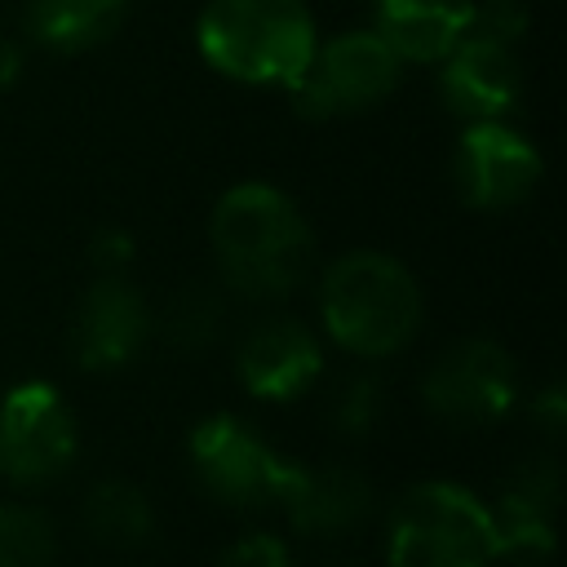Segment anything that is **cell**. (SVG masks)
Returning <instances> with one entry per match:
<instances>
[{
  "instance_id": "9a60e30c",
  "label": "cell",
  "mask_w": 567,
  "mask_h": 567,
  "mask_svg": "<svg viewBox=\"0 0 567 567\" xmlns=\"http://www.w3.org/2000/svg\"><path fill=\"white\" fill-rule=\"evenodd\" d=\"M284 509L301 536H346L372 514V487L350 465H315L301 470Z\"/></svg>"
},
{
  "instance_id": "603a6c76",
  "label": "cell",
  "mask_w": 567,
  "mask_h": 567,
  "mask_svg": "<svg viewBox=\"0 0 567 567\" xmlns=\"http://www.w3.org/2000/svg\"><path fill=\"white\" fill-rule=\"evenodd\" d=\"M89 257H93L97 275H124V266L133 261V239L124 230H97Z\"/></svg>"
},
{
  "instance_id": "4fadbf2b",
  "label": "cell",
  "mask_w": 567,
  "mask_h": 567,
  "mask_svg": "<svg viewBox=\"0 0 567 567\" xmlns=\"http://www.w3.org/2000/svg\"><path fill=\"white\" fill-rule=\"evenodd\" d=\"M492 509L496 558H549L554 549V509H558V465L549 456L523 461Z\"/></svg>"
},
{
  "instance_id": "9c48e42d",
  "label": "cell",
  "mask_w": 567,
  "mask_h": 567,
  "mask_svg": "<svg viewBox=\"0 0 567 567\" xmlns=\"http://www.w3.org/2000/svg\"><path fill=\"white\" fill-rule=\"evenodd\" d=\"M540 182V151L501 120H474L456 142V190L474 208H509Z\"/></svg>"
},
{
  "instance_id": "5b68a950",
  "label": "cell",
  "mask_w": 567,
  "mask_h": 567,
  "mask_svg": "<svg viewBox=\"0 0 567 567\" xmlns=\"http://www.w3.org/2000/svg\"><path fill=\"white\" fill-rule=\"evenodd\" d=\"M190 470H195V483L217 505L257 514V509L284 505L306 465L279 456L239 416L217 412V416H204L190 434Z\"/></svg>"
},
{
  "instance_id": "6da1fadb",
  "label": "cell",
  "mask_w": 567,
  "mask_h": 567,
  "mask_svg": "<svg viewBox=\"0 0 567 567\" xmlns=\"http://www.w3.org/2000/svg\"><path fill=\"white\" fill-rule=\"evenodd\" d=\"M208 239H213L226 288L248 301L288 297L315 266L310 221L270 182L230 186L213 204Z\"/></svg>"
},
{
  "instance_id": "cb8c5ba5",
  "label": "cell",
  "mask_w": 567,
  "mask_h": 567,
  "mask_svg": "<svg viewBox=\"0 0 567 567\" xmlns=\"http://www.w3.org/2000/svg\"><path fill=\"white\" fill-rule=\"evenodd\" d=\"M532 416L545 425L549 439H558L563 425H567V399H563V385H545V390L532 399Z\"/></svg>"
},
{
  "instance_id": "484cf974",
  "label": "cell",
  "mask_w": 567,
  "mask_h": 567,
  "mask_svg": "<svg viewBox=\"0 0 567 567\" xmlns=\"http://www.w3.org/2000/svg\"><path fill=\"white\" fill-rule=\"evenodd\" d=\"M509 567H549V558H509Z\"/></svg>"
},
{
  "instance_id": "ba28073f",
  "label": "cell",
  "mask_w": 567,
  "mask_h": 567,
  "mask_svg": "<svg viewBox=\"0 0 567 567\" xmlns=\"http://www.w3.org/2000/svg\"><path fill=\"white\" fill-rule=\"evenodd\" d=\"M421 399L434 416L452 425H492L518 399V368L505 346L487 337H470L447 346L430 363L421 381Z\"/></svg>"
},
{
  "instance_id": "52a82bcc",
  "label": "cell",
  "mask_w": 567,
  "mask_h": 567,
  "mask_svg": "<svg viewBox=\"0 0 567 567\" xmlns=\"http://www.w3.org/2000/svg\"><path fill=\"white\" fill-rule=\"evenodd\" d=\"M75 461V416L49 381L0 394V474L18 487L53 483Z\"/></svg>"
},
{
  "instance_id": "d6986e66",
  "label": "cell",
  "mask_w": 567,
  "mask_h": 567,
  "mask_svg": "<svg viewBox=\"0 0 567 567\" xmlns=\"http://www.w3.org/2000/svg\"><path fill=\"white\" fill-rule=\"evenodd\" d=\"M53 545L58 540L44 509L0 501V567H49Z\"/></svg>"
},
{
  "instance_id": "30bf717a",
  "label": "cell",
  "mask_w": 567,
  "mask_h": 567,
  "mask_svg": "<svg viewBox=\"0 0 567 567\" xmlns=\"http://www.w3.org/2000/svg\"><path fill=\"white\" fill-rule=\"evenodd\" d=\"M151 332V310L146 297L124 279V275H97L75 306L71 323V350L75 363L89 372H106L128 363Z\"/></svg>"
},
{
  "instance_id": "5bb4252c",
  "label": "cell",
  "mask_w": 567,
  "mask_h": 567,
  "mask_svg": "<svg viewBox=\"0 0 567 567\" xmlns=\"http://www.w3.org/2000/svg\"><path fill=\"white\" fill-rule=\"evenodd\" d=\"M474 0H372V31L399 62H439L470 31Z\"/></svg>"
},
{
  "instance_id": "44dd1931",
  "label": "cell",
  "mask_w": 567,
  "mask_h": 567,
  "mask_svg": "<svg viewBox=\"0 0 567 567\" xmlns=\"http://www.w3.org/2000/svg\"><path fill=\"white\" fill-rule=\"evenodd\" d=\"M470 31L501 40V44H518L527 35V9L518 0H483L470 13Z\"/></svg>"
},
{
  "instance_id": "8fae6325",
  "label": "cell",
  "mask_w": 567,
  "mask_h": 567,
  "mask_svg": "<svg viewBox=\"0 0 567 567\" xmlns=\"http://www.w3.org/2000/svg\"><path fill=\"white\" fill-rule=\"evenodd\" d=\"M439 71V93L447 102V111L465 124L474 120H505V111L518 102V84H523V66L514 44L487 40L465 31L443 58Z\"/></svg>"
},
{
  "instance_id": "7c38bea8",
  "label": "cell",
  "mask_w": 567,
  "mask_h": 567,
  "mask_svg": "<svg viewBox=\"0 0 567 567\" xmlns=\"http://www.w3.org/2000/svg\"><path fill=\"white\" fill-rule=\"evenodd\" d=\"M235 368L257 399H297L323 372V350L315 332L292 315H270L252 323L235 350Z\"/></svg>"
},
{
  "instance_id": "ac0fdd59",
  "label": "cell",
  "mask_w": 567,
  "mask_h": 567,
  "mask_svg": "<svg viewBox=\"0 0 567 567\" xmlns=\"http://www.w3.org/2000/svg\"><path fill=\"white\" fill-rule=\"evenodd\" d=\"M221 328H226V301L208 284L182 288L164 310V337L177 350H204L221 337Z\"/></svg>"
},
{
  "instance_id": "7a4b0ae2",
  "label": "cell",
  "mask_w": 567,
  "mask_h": 567,
  "mask_svg": "<svg viewBox=\"0 0 567 567\" xmlns=\"http://www.w3.org/2000/svg\"><path fill=\"white\" fill-rule=\"evenodd\" d=\"M323 328L341 350L363 359H381L403 350L425 315V297L416 275L377 248H359L337 257L319 284Z\"/></svg>"
},
{
  "instance_id": "2e32d148",
  "label": "cell",
  "mask_w": 567,
  "mask_h": 567,
  "mask_svg": "<svg viewBox=\"0 0 567 567\" xmlns=\"http://www.w3.org/2000/svg\"><path fill=\"white\" fill-rule=\"evenodd\" d=\"M133 0H27V31L53 53H84L102 44Z\"/></svg>"
},
{
  "instance_id": "3957f363",
  "label": "cell",
  "mask_w": 567,
  "mask_h": 567,
  "mask_svg": "<svg viewBox=\"0 0 567 567\" xmlns=\"http://www.w3.org/2000/svg\"><path fill=\"white\" fill-rule=\"evenodd\" d=\"M199 53L230 80L292 84L315 53V18L301 0H208L199 13Z\"/></svg>"
},
{
  "instance_id": "277c9868",
  "label": "cell",
  "mask_w": 567,
  "mask_h": 567,
  "mask_svg": "<svg viewBox=\"0 0 567 567\" xmlns=\"http://www.w3.org/2000/svg\"><path fill=\"white\" fill-rule=\"evenodd\" d=\"M390 567H492V509L456 483H412L390 505L385 523Z\"/></svg>"
},
{
  "instance_id": "e0dca14e",
  "label": "cell",
  "mask_w": 567,
  "mask_h": 567,
  "mask_svg": "<svg viewBox=\"0 0 567 567\" xmlns=\"http://www.w3.org/2000/svg\"><path fill=\"white\" fill-rule=\"evenodd\" d=\"M84 527L97 545L111 549H137L155 532V509L146 492L128 478H102L84 496Z\"/></svg>"
},
{
  "instance_id": "8992f818",
  "label": "cell",
  "mask_w": 567,
  "mask_h": 567,
  "mask_svg": "<svg viewBox=\"0 0 567 567\" xmlns=\"http://www.w3.org/2000/svg\"><path fill=\"white\" fill-rule=\"evenodd\" d=\"M403 62L377 31H341L328 44H315L301 75L288 84L297 115L332 120L385 102L399 89Z\"/></svg>"
},
{
  "instance_id": "d4e9b609",
  "label": "cell",
  "mask_w": 567,
  "mask_h": 567,
  "mask_svg": "<svg viewBox=\"0 0 567 567\" xmlns=\"http://www.w3.org/2000/svg\"><path fill=\"white\" fill-rule=\"evenodd\" d=\"M18 75H22V49L0 35V93H9L18 84Z\"/></svg>"
},
{
  "instance_id": "7402d4cb",
  "label": "cell",
  "mask_w": 567,
  "mask_h": 567,
  "mask_svg": "<svg viewBox=\"0 0 567 567\" xmlns=\"http://www.w3.org/2000/svg\"><path fill=\"white\" fill-rule=\"evenodd\" d=\"M217 567H292V558H288V549H284L279 536H270V532H248L244 540H235V545L217 558Z\"/></svg>"
},
{
  "instance_id": "ffe728a7",
  "label": "cell",
  "mask_w": 567,
  "mask_h": 567,
  "mask_svg": "<svg viewBox=\"0 0 567 567\" xmlns=\"http://www.w3.org/2000/svg\"><path fill=\"white\" fill-rule=\"evenodd\" d=\"M381 416V381L368 377V372H350L332 385V399H328V421L341 430V434H363L372 430Z\"/></svg>"
}]
</instances>
